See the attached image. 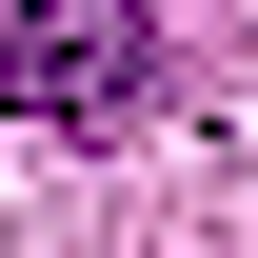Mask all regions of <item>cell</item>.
<instances>
[{
    "instance_id": "1",
    "label": "cell",
    "mask_w": 258,
    "mask_h": 258,
    "mask_svg": "<svg viewBox=\"0 0 258 258\" xmlns=\"http://www.w3.org/2000/svg\"><path fill=\"white\" fill-rule=\"evenodd\" d=\"M0 99L60 119V139L139 119V20H119V0H0Z\"/></svg>"
}]
</instances>
